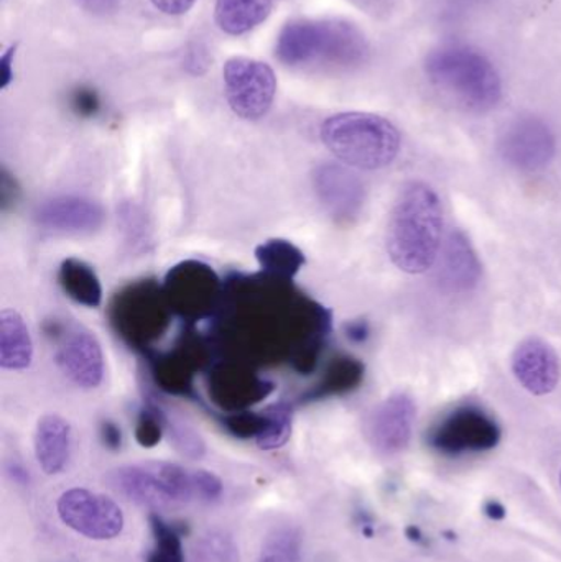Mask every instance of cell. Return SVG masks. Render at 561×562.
<instances>
[{"instance_id": "6da1fadb", "label": "cell", "mask_w": 561, "mask_h": 562, "mask_svg": "<svg viewBox=\"0 0 561 562\" xmlns=\"http://www.w3.org/2000/svg\"><path fill=\"white\" fill-rule=\"evenodd\" d=\"M444 211L434 188L411 181L402 188L392 207L388 231V252L402 272H427L440 250Z\"/></svg>"}, {"instance_id": "7a4b0ae2", "label": "cell", "mask_w": 561, "mask_h": 562, "mask_svg": "<svg viewBox=\"0 0 561 562\" xmlns=\"http://www.w3.org/2000/svg\"><path fill=\"white\" fill-rule=\"evenodd\" d=\"M325 147L338 160L359 170L389 167L401 151L397 127L381 115L369 112H339L319 128Z\"/></svg>"}, {"instance_id": "3957f363", "label": "cell", "mask_w": 561, "mask_h": 562, "mask_svg": "<svg viewBox=\"0 0 561 562\" xmlns=\"http://www.w3.org/2000/svg\"><path fill=\"white\" fill-rule=\"evenodd\" d=\"M361 33L335 20H293L277 36L276 55L290 68L352 65L364 55Z\"/></svg>"}, {"instance_id": "277c9868", "label": "cell", "mask_w": 561, "mask_h": 562, "mask_svg": "<svg viewBox=\"0 0 561 562\" xmlns=\"http://www.w3.org/2000/svg\"><path fill=\"white\" fill-rule=\"evenodd\" d=\"M425 72L437 88L473 111H491L503 98V81L493 63L463 45H448L427 56Z\"/></svg>"}, {"instance_id": "5b68a950", "label": "cell", "mask_w": 561, "mask_h": 562, "mask_svg": "<svg viewBox=\"0 0 561 562\" xmlns=\"http://www.w3.org/2000/svg\"><path fill=\"white\" fill-rule=\"evenodd\" d=\"M170 311L164 290L152 281H142L114 297L112 324L131 346L147 347L167 329Z\"/></svg>"}, {"instance_id": "8992f818", "label": "cell", "mask_w": 561, "mask_h": 562, "mask_svg": "<svg viewBox=\"0 0 561 562\" xmlns=\"http://www.w3.org/2000/svg\"><path fill=\"white\" fill-rule=\"evenodd\" d=\"M224 92L237 117L259 121L272 108L277 78L267 63L247 56H234L224 63Z\"/></svg>"}, {"instance_id": "52a82bcc", "label": "cell", "mask_w": 561, "mask_h": 562, "mask_svg": "<svg viewBox=\"0 0 561 562\" xmlns=\"http://www.w3.org/2000/svg\"><path fill=\"white\" fill-rule=\"evenodd\" d=\"M501 441L496 419L474 405H464L445 416L428 432V445L447 456L490 451Z\"/></svg>"}, {"instance_id": "ba28073f", "label": "cell", "mask_w": 561, "mask_h": 562, "mask_svg": "<svg viewBox=\"0 0 561 562\" xmlns=\"http://www.w3.org/2000/svg\"><path fill=\"white\" fill-rule=\"evenodd\" d=\"M161 290L170 310L187 319L213 314L223 294L216 273L200 262H184L171 269Z\"/></svg>"}, {"instance_id": "9c48e42d", "label": "cell", "mask_w": 561, "mask_h": 562, "mask_svg": "<svg viewBox=\"0 0 561 562\" xmlns=\"http://www.w3.org/2000/svg\"><path fill=\"white\" fill-rule=\"evenodd\" d=\"M58 515L66 527L89 540H112L124 528L121 507L105 495L86 488L65 492L58 501Z\"/></svg>"}, {"instance_id": "30bf717a", "label": "cell", "mask_w": 561, "mask_h": 562, "mask_svg": "<svg viewBox=\"0 0 561 562\" xmlns=\"http://www.w3.org/2000/svg\"><path fill=\"white\" fill-rule=\"evenodd\" d=\"M313 187L323 210L339 226H351L366 204L361 178L341 164H323L313 173Z\"/></svg>"}, {"instance_id": "8fae6325", "label": "cell", "mask_w": 561, "mask_h": 562, "mask_svg": "<svg viewBox=\"0 0 561 562\" xmlns=\"http://www.w3.org/2000/svg\"><path fill=\"white\" fill-rule=\"evenodd\" d=\"M556 154V134L539 117L519 119L507 127L501 138V155L504 160L523 173L546 170Z\"/></svg>"}, {"instance_id": "7c38bea8", "label": "cell", "mask_w": 561, "mask_h": 562, "mask_svg": "<svg viewBox=\"0 0 561 562\" xmlns=\"http://www.w3.org/2000/svg\"><path fill=\"white\" fill-rule=\"evenodd\" d=\"M56 366L63 375L79 389L92 390L104 379V356L94 334L72 326L59 337L55 353Z\"/></svg>"}, {"instance_id": "4fadbf2b", "label": "cell", "mask_w": 561, "mask_h": 562, "mask_svg": "<svg viewBox=\"0 0 561 562\" xmlns=\"http://www.w3.org/2000/svg\"><path fill=\"white\" fill-rule=\"evenodd\" d=\"M414 400L407 393H395L378 406L369 419L368 436L382 454H397L407 448L415 423Z\"/></svg>"}, {"instance_id": "5bb4252c", "label": "cell", "mask_w": 561, "mask_h": 562, "mask_svg": "<svg viewBox=\"0 0 561 562\" xmlns=\"http://www.w3.org/2000/svg\"><path fill=\"white\" fill-rule=\"evenodd\" d=\"M517 382L532 395H549L559 385L560 360L553 347L539 337H527L513 353Z\"/></svg>"}, {"instance_id": "9a60e30c", "label": "cell", "mask_w": 561, "mask_h": 562, "mask_svg": "<svg viewBox=\"0 0 561 562\" xmlns=\"http://www.w3.org/2000/svg\"><path fill=\"white\" fill-rule=\"evenodd\" d=\"M109 481L119 494L150 510L168 512L183 507L154 464L124 465L112 471Z\"/></svg>"}, {"instance_id": "2e32d148", "label": "cell", "mask_w": 561, "mask_h": 562, "mask_svg": "<svg viewBox=\"0 0 561 562\" xmlns=\"http://www.w3.org/2000/svg\"><path fill=\"white\" fill-rule=\"evenodd\" d=\"M272 383L260 379L240 363H223L211 373L210 395L227 412L239 413L272 392Z\"/></svg>"}, {"instance_id": "e0dca14e", "label": "cell", "mask_w": 561, "mask_h": 562, "mask_svg": "<svg viewBox=\"0 0 561 562\" xmlns=\"http://www.w3.org/2000/svg\"><path fill=\"white\" fill-rule=\"evenodd\" d=\"M104 220L101 204L78 196L53 198L35 213L40 227L58 234H92L101 229Z\"/></svg>"}, {"instance_id": "ac0fdd59", "label": "cell", "mask_w": 561, "mask_h": 562, "mask_svg": "<svg viewBox=\"0 0 561 562\" xmlns=\"http://www.w3.org/2000/svg\"><path fill=\"white\" fill-rule=\"evenodd\" d=\"M71 452V426L58 415L40 419L35 431V456L45 474H59L66 468Z\"/></svg>"}, {"instance_id": "d6986e66", "label": "cell", "mask_w": 561, "mask_h": 562, "mask_svg": "<svg viewBox=\"0 0 561 562\" xmlns=\"http://www.w3.org/2000/svg\"><path fill=\"white\" fill-rule=\"evenodd\" d=\"M441 281L453 291H470L481 277V263L470 240L463 233L455 231L448 237L441 257Z\"/></svg>"}, {"instance_id": "ffe728a7", "label": "cell", "mask_w": 561, "mask_h": 562, "mask_svg": "<svg viewBox=\"0 0 561 562\" xmlns=\"http://www.w3.org/2000/svg\"><path fill=\"white\" fill-rule=\"evenodd\" d=\"M33 342L23 317L15 310L0 313V367L5 370L29 369Z\"/></svg>"}, {"instance_id": "44dd1931", "label": "cell", "mask_w": 561, "mask_h": 562, "mask_svg": "<svg viewBox=\"0 0 561 562\" xmlns=\"http://www.w3.org/2000/svg\"><path fill=\"white\" fill-rule=\"evenodd\" d=\"M273 0H217L214 20L227 35H244L269 19Z\"/></svg>"}, {"instance_id": "7402d4cb", "label": "cell", "mask_w": 561, "mask_h": 562, "mask_svg": "<svg viewBox=\"0 0 561 562\" xmlns=\"http://www.w3.org/2000/svg\"><path fill=\"white\" fill-rule=\"evenodd\" d=\"M260 269L270 279L292 280L305 266V254L289 240L272 239L260 244L256 249Z\"/></svg>"}, {"instance_id": "603a6c76", "label": "cell", "mask_w": 561, "mask_h": 562, "mask_svg": "<svg viewBox=\"0 0 561 562\" xmlns=\"http://www.w3.org/2000/svg\"><path fill=\"white\" fill-rule=\"evenodd\" d=\"M58 281L63 291L82 306H101L102 286L94 270L78 259H68L61 263Z\"/></svg>"}, {"instance_id": "cb8c5ba5", "label": "cell", "mask_w": 561, "mask_h": 562, "mask_svg": "<svg viewBox=\"0 0 561 562\" xmlns=\"http://www.w3.org/2000/svg\"><path fill=\"white\" fill-rule=\"evenodd\" d=\"M364 380V363L355 357L341 356L333 359L322 382L310 390L306 398L322 400L328 396L345 395L358 389Z\"/></svg>"}, {"instance_id": "d4e9b609", "label": "cell", "mask_w": 561, "mask_h": 562, "mask_svg": "<svg viewBox=\"0 0 561 562\" xmlns=\"http://www.w3.org/2000/svg\"><path fill=\"white\" fill-rule=\"evenodd\" d=\"M193 346H183V349L175 352L173 356H168L167 359H161L157 363L158 382L164 385V389L170 392H184L190 389L191 375H193L194 356Z\"/></svg>"}, {"instance_id": "484cf974", "label": "cell", "mask_w": 561, "mask_h": 562, "mask_svg": "<svg viewBox=\"0 0 561 562\" xmlns=\"http://www.w3.org/2000/svg\"><path fill=\"white\" fill-rule=\"evenodd\" d=\"M266 425L257 436V445L263 451L282 448L292 435V409L287 403H276L263 412Z\"/></svg>"}, {"instance_id": "4316f807", "label": "cell", "mask_w": 561, "mask_h": 562, "mask_svg": "<svg viewBox=\"0 0 561 562\" xmlns=\"http://www.w3.org/2000/svg\"><path fill=\"white\" fill-rule=\"evenodd\" d=\"M161 418H164V428H167L175 448L181 454L191 459H200L204 454V442L201 441L200 435L191 426L180 422V419L168 418L165 413H161Z\"/></svg>"}, {"instance_id": "83f0119b", "label": "cell", "mask_w": 561, "mask_h": 562, "mask_svg": "<svg viewBox=\"0 0 561 562\" xmlns=\"http://www.w3.org/2000/svg\"><path fill=\"white\" fill-rule=\"evenodd\" d=\"M300 541L293 531L282 530L263 544L259 562H299Z\"/></svg>"}, {"instance_id": "f1b7e54d", "label": "cell", "mask_w": 561, "mask_h": 562, "mask_svg": "<svg viewBox=\"0 0 561 562\" xmlns=\"http://www.w3.org/2000/svg\"><path fill=\"white\" fill-rule=\"evenodd\" d=\"M161 431H164V418H161L160 409L152 408L142 412L141 418H138L137 429H135L137 441L141 442L144 448H152V446L160 441Z\"/></svg>"}, {"instance_id": "f546056e", "label": "cell", "mask_w": 561, "mask_h": 562, "mask_svg": "<svg viewBox=\"0 0 561 562\" xmlns=\"http://www.w3.org/2000/svg\"><path fill=\"white\" fill-rule=\"evenodd\" d=\"M263 425H266L263 412L259 415L249 412L233 413L226 418V428L239 438H250V436L257 438L262 431Z\"/></svg>"}, {"instance_id": "4dcf8cb0", "label": "cell", "mask_w": 561, "mask_h": 562, "mask_svg": "<svg viewBox=\"0 0 561 562\" xmlns=\"http://www.w3.org/2000/svg\"><path fill=\"white\" fill-rule=\"evenodd\" d=\"M148 562H183V548L177 535L171 533L167 528H158L157 544Z\"/></svg>"}, {"instance_id": "1f68e13d", "label": "cell", "mask_w": 561, "mask_h": 562, "mask_svg": "<svg viewBox=\"0 0 561 562\" xmlns=\"http://www.w3.org/2000/svg\"><path fill=\"white\" fill-rule=\"evenodd\" d=\"M194 488H197V497L201 501H214L220 497L223 484L211 472L194 471Z\"/></svg>"}, {"instance_id": "d6a6232c", "label": "cell", "mask_w": 561, "mask_h": 562, "mask_svg": "<svg viewBox=\"0 0 561 562\" xmlns=\"http://www.w3.org/2000/svg\"><path fill=\"white\" fill-rule=\"evenodd\" d=\"M71 105L79 115L89 117V115L98 112L99 98L96 95L94 91H91V89L79 88L72 92Z\"/></svg>"}, {"instance_id": "836d02e7", "label": "cell", "mask_w": 561, "mask_h": 562, "mask_svg": "<svg viewBox=\"0 0 561 562\" xmlns=\"http://www.w3.org/2000/svg\"><path fill=\"white\" fill-rule=\"evenodd\" d=\"M150 2L154 3L158 12L165 13V15L178 16L190 12L197 0H150Z\"/></svg>"}, {"instance_id": "e575fe53", "label": "cell", "mask_w": 561, "mask_h": 562, "mask_svg": "<svg viewBox=\"0 0 561 562\" xmlns=\"http://www.w3.org/2000/svg\"><path fill=\"white\" fill-rule=\"evenodd\" d=\"M121 0H76L81 9L86 12L94 13V15H108V13L114 12L119 7Z\"/></svg>"}, {"instance_id": "d590c367", "label": "cell", "mask_w": 561, "mask_h": 562, "mask_svg": "<svg viewBox=\"0 0 561 562\" xmlns=\"http://www.w3.org/2000/svg\"><path fill=\"white\" fill-rule=\"evenodd\" d=\"M369 333H371V329H369L368 321L358 319L346 324V336H348L352 342H364L369 337Z\"/></svg>"}, {"instance_id": "8d00e7d4", "label": "cell", "mask_w": 561, "mask_h": 562, "mask_svg": "<svg viewBox=\"0 0 561 562\" xmlns=\"http://www.w3.org/2000/svg\"><path fill=\"white\" fill-rule=\"evenodd\" d=\"M0 193H2L3 211H5L10 204L15 203L16 194H19V188H16L15 180H12L5 170H2V190H0Z\"/></svg>"}, {"instance_id": "74e56055", "label": "cell", "mask_w": 561, "mask_h": 562, "mask_svg": "<svg viewBox=\"0 0 561 562\" xmlns=\"http://www.w3.org/2000/svg\"><path fill=\"white\" fill-rule=\"evenodd\" d=\"M16 45H10L0 58V66H2V89L12 82L13 79V58H15Z\"/></svg>"}, {"instance_id": "f35d334b", "label": "cell", "mask_w": 561, "mask_h": 562, "mask_svg": "<svg viewBox=\"0 0 561 562\" xmlns=\"http://www.w3.org/2000/svg\"><path fill=\"white\" fill-rule=\"evenodd\" d=\"M101 435L109 448H119V446H121V431H119L117 426L112 425V423L105 422L104 425H102Z\"/></svg>"}, {"instance_id": "ab89813d", "label": "cell", "mask_w": 561, "mask_h": 562, "mask_svg": "<svg viewBox=\"0 0 561 562\" xmlns=\"http://www.w3.org/2000/svg\"><path fill=\"white\" fill-rule=\"evenodd\" d=\"M560 485H561V472H560Z\"/></svg>"}]
</instances>
